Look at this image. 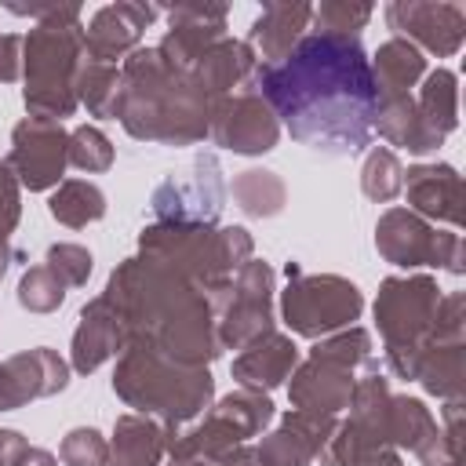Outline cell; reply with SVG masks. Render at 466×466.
<instances>
[{"mask_svg":"<svg viewBox=\"0 0 466 466\" xmlns=\"http://www.w3.org/2000/svg\"><path fill=\"white\" fill-rule=\"evenodd\" d=\"M251 87L317 153L353 157L375 138L379 87L357 36L309 33L277 66H255Z\"/></svg>","mask_w":466,"mask_h":466,"instance_id":"cell-1","label":"cell"},{"mask_svg":"<svg viewBox=\"0 0 466 466\" xmlns=\"http://www.w3.org/2000/svg\"><path fill=\"white\" fill-rule=\"evenodd\" d=\"M102 295L120 313L127 346L153 350L189 368H208V360L222 353L208 295L146 255L124 258Z\"/></svg>","mask_w":466,"mask_h":466,"instance_id":"cell-2","label":"cell"},{"mask_svg":"<svg viewBox=\"0 0 466 466\" xmlns=\"http://www.w3.org/2000/svg\"><path fill=\"white\" fill-rule=\"evenodd\" d=\"M211 98L175 73L157 47H135L120 66V124L131 138L189 146L208 135Z\"/></svg>","mask_w":466,"mask_h":466,"instance_id":"cell-3","label":"cell"},{"mask_svg":"<svg viewBox=\"0 0 466 466\" xmlns=\"http://www.w3.org/2000/svg\"><path fill=\"white\" fill-rule=\"evenodd\" d=\"M113 390L127 408L157 419L171 433V430L193 422L211 404L215 382H211L208 368H189V364L167 360L153 350L127 346L113 371Z\"/></svg>","mask_w":466,"mask_h":466,"instance_id":"cell-4","label":"cell"},{"mask_svg":"<svg viewBox=\"0 0 466 466\" xmlns=\"http://www.w3.org/2000/svg\"><path fill=\"white\" fill-rule=\"evenodd\" d=\"M138 251L189 284H197L204 295L226 284L248 258H251V237L244 226H193V222H153L138 237Z\"/></svg>","mask_w":466,"mask_h":466,"instance_id":"cell-5","label":"cell"},{"mask_svg":"<svg viewBox=\"0 0 466 466\" xmlns=\"http://www.w3.org/2000/svg\"><path fill=\"white\" fill-rule=\"evenodd\" d=\"M84 62V25L36 22L22 36V76H25V109L33 116H73L76 102V73Z\"/></svg>","mask_w":466,"mask_h":466,"instance_id":"cell-6","label":"cell"},{"mask_svg":"<svg viewBox=\"0 0 466 466\" xmlns=\"http://www.w3.org/2000/svg\"><path fill=\"white\" fill-rule=\"evenodd\" d=\"M441 288L433 277H390L375 299V320L386 342V364L400 379L419 375V360L433 342Z\"/></svg>","mask_w":466,"mask_h":466,"instance_id":"cell-7","label":"cell"},{"mask_svg":"<svg viewBox=\"0 0 466 466\" xmlns=\"http://www.w3.org/2000/svg\"><path fill=\"white\" fill-rule=\"evenodd\" d=\"M360 364H371V339L364 328H350L339 331L324 342H317L309 350V360L299 364V371L291 375V404L299 411H320V415H335L350 404L353 393V371Z\"/></svg>","mask_w":466,"mask_h":466,"instance_id":"cell-8","label":"cell"},{"mask_svg":"<svg viewBox=\"0 0 466 466\" xmlns=\"http://www.w3.org/2000/svg\"><path fill=\"white\" fill-rule=\"evenodd\" d=\"M360 291L353 280L335 273H302L295 262H288V288L280 295L284 324L295 335L317 339L331 335L360 317Z\"/></svg>","mask_w":466,"mask_h":466,"instance_id":"cell-9","label":"cell"},{"mask_svg":"<svg viewBox=\"0 0 466 466\" xmlns=\"http://www.w3.org/2000/svg\"><path fill=\"white\" fill-rule=\"evenodd\" d=\"M215 313V335L222 350H244L248 342L273 331V269L248 258L226 284L208 291Z\"/></svg>","mask_w":466,"mask_h":466,"instance_id":"cell-10","label":"cell"},{"mask_svg":"<svg viewBox=\"0 0 466 466\" xmlns=\"http://www.w3.org/2000/svg\"><path fill=\"white\" fill-rule=\"evenodd\" d=\"M375 248L393 266H444L462 273V237L441 233L408 208H390L375 226Z\"/></svg>","mask_w":466,"mask_h":466,"instance_id":"cell-11","label":"cell"},{"mask_svg":"<svg viewBox=\"0 0 466 466\" xmlns=\"http://www.w3.org/2000/svg\"><path fill=\"white\" fill-rule=\"evenodd\" d=\"M226 200L222 167L211 153H200L189 171L167 175L153 189V215L157 222H193V226H215Z\"/></svg>","mask_w":466,"mask_h":466,"instance_id":"cell-12","label":"cell"},{"mask_svg":"<svg viewBox=\"0 0 466 466\" xmlns=\"http://www.w3.org/2000/svg\"><path fill=\"white\" fill-rule=\"evenodd\" d=\"M208 135L233 153H269L277 146L280 124L273 116V109L266 106V98L248 84L244 91L222 95L211 102L208 109Z\"/></svg>","mask_w":466,"mask_h":466,"instance_id":"cell-13","label":"cell"},{"mask_svg":"<svg viewBox=\"0 0 466 466\" xmlns=\"http://www.w3.org/2000/svg\"><path fill=\"white\" fill-rule=\"evenodd\" d=\"M66 142L69 135L62 131L58 120L51 116H25L22 124H15L11 131V157L7 167L15 171V178L29 189H51L58 186L62 171H66Z\"/></svg>","mask_w":466,"mask_h":466,"instance_id":"cell-14","label":"cell"},{"mask_svg":"<svg viewBox=\"0 0 466 466\" xmlns=\"http://www.w3.org/2000/svg\"><path fill=\"white\" fill-rule=\"evenodd\" d=\"M390 29L400 33L408 44H422L426 51L448 58L462 47L466 36V11L459 4H422V0H393L386 4Z\"/></svg>","mask_w":466,"mask_h":466,"instance_id":"cell-15","label":"cell"},{"mask_svg":"<svg viewBox=\"0 0 466 466\" xmlns=\"http://www.w3.org/2000/svg\"><path fill=\"white\" fill-rule=\"evenodd\" d=\"M226 15L229 7L226 4H175L167 7V36L157 44L160 58L175 69V73H193V66L200 62V55L222 40L226 33Z\"/></svg>","mask_w":466,"mask_h":466,"instance_id":"cell-16","label":"cell"},{"mask_svg":"<svg viewBox=\"0 0 466 466\" xmlns=\"http://www.w3.org/2000/svg\"><path fill=\"white\" fill-rule=\"evenodd\" d=\"M66 386H69V364L55 350L47 346L22 350L0 364V411L22 408L36 397H51Z\"/></svg>","mask_w":466,"mask_h":466,"instance_id":"cell-17","label":"cell"},{"mask_svg":"<svg viewBox=\"0 0 466 466\" xmlns=\"http://www.w3.org/2000/svg\"><path fill=\"white\" fill-rule=\"evenodd\" d=\"M160 15V7L153 4H106L91 15L87 29H84V55L91 62H106V66H116V58H127L146 25Z\"/></svg>","mask_w":466,"mask_h":466,"instance_id":"cell-18","label":"cell"},{"mask_svg":"<svg viewBox=\"0 0 466 466\" xmlns=\"http://www.w3.org/2000/svg\"><path fill=\"white\" fill-rule=\"evenodd\" d=\"M335 430V415H320V411H288L284 422L266 433L255 448L258 466H306L320 455V448L328 444Z\"/></svg>","mask_w":466,"mask_h":466,"instance_id":"cell-19","label":"cell"},{"mask_svg":"<svg viewBox=\"0 0 466 466\" xmlns=\"http://www.w3.org/2000/svg\"><path fill=\"white\" fill-rule=\"evenodd\" d=\"M408 193V211H415L419 218H437V222H462V178L451 164H415L404 171V186Z\"/></svg>","mask_w":466,"mask_h":466,"instance_id":"cell-20","label":"cell"},{"mask_svg":"<svg viewBox=\"0 0 466 466\" xmlns=\"http://www.w3.org/2000/svg\"><path fill=\"white\" fill-rule=\"evenodd\" d=\"M124 346H127V339H124V324H120V313L113 309V302L106 295L91 299L80 309V324L73 331V368L80 375H87L98 364H106L109 357H116V350H124Z\"/></svg>","mask_w":466,"mask_h":466,"instance_id":"cell-21","label":"cell"},{"mask_svg":"<svg viewBox=\"0 0 466 466\" xmlns=\"http://www.w3.org/2000/svg\"><path fill=\"white\" fill-rule=\"evenodd\" d=\"M390 444H400V448H411L426 466H441L448 459H459L444 433L437 430V419L430 415V408L415 397H390Z\"/></svg>","mask_w":466,"mask_h":466,"instance_id":"cell-22","label":"cell"},{"mask_svg":"<svg viewBox=\"0 0 466 466\" xmlns=\"http://www.w3.org/2000/svg\"><path fill=\"white\" fill-rule=\"evenodd\" d=\"M313 18V7L302 4V0H291V4H266L262 15L255 18L251 33H248V47L255 51L258 66H277L280 58L291 55V47L302 40V29L309 25Z\"/></svg>","mask_w":466,"mask_h":466,"instance_id":"cell-23","label":"cell"},{"mask_svg":"<svg viewBox=\"0 0 466 466\" xmlns=\"http://www.w3.org/2000/svg\"><path fill=\"white\" fill-rule=\"evenodd\" d=\"M255 66H258V58H255V51H251L244 40L222 36V40H215V44L200 55V62L193 66L189 80L215 102V98H222V95H233L240 84H251Z\"/></svg>","mask_w":466,"mask_h":466,"instance_id":"cell-24","label":"cell"},{"mask_svg":"<svg viewBox=\"0 0 466 466\" xmlns=\"http://www.w3.org/2000/svg\"><path fill=\"white\" fill-rule=\"evenodd\" d=\"M295 360H299V350L288 335L280 331H266L262 339L248 342L240 350V357L233 360V379L244 386V390H273L280 386L291 371H295Z\"/></svg>","mask_w":466,"mask_h":466,"instance_id":"cell-25","label":"cell"},{"mask_svg":"<svg viewBox=\"0 0 466 466\" xmlns=\"http://www.w3.org/2000/svg\"><path fill=\"white\" fill-rule=\"evenodd\" d=\"M375 131L408 149V153H433L444 138L422 120L419 106L411 95H390V98H379V113H375Z\"/></svg>","mask_w":466,"mask_h":466,"instance_id":"cell-26","label":"cell"},{"mask_svg":"<svg viewBox=\"0 0 466 466\" xmlns=\"http://www.w3.org/2000/svg\"><path fill=\"white\" fill-rule=\"evenodd\" d=\"M167 430L149 415H120L113 426L109 462L113 466H157L164 459Z\"/></svg>","mask_w":466,"mask_h":466,"instance_id":"cell-27","label":"cell"},{"mask_svg":"<svg viewBox=\"0 0 466 466\" xmlns=\"http://www.w3.org/2000/svg\"><path fill=\"white\" fill-rule=\"evenodd\" d=\"M426 73V58L415 44L393 36L386 40L375 58H371V76H375V87H379V98H390V95H411V87L422 80Z\"/></svg>","mask_w":466,"mask_h":466,"instance_id":"cell-28","label":"cell"},{"mask_svg":"<svg viewBox=\"0 0 466 466\" xmlns=\"http://www.w3.org/2000/svg\"><path fill=\"white\" fill-rule=\"evenodd\" d=\"M422 386L444 400H455L462 397V386H466V350H462V339H451V342H430L422 360H419V375Z\"/></svg>","mask_w":466,"mask_h":466,"instance_id":"cell-29","label":"cell"},{"mask_svg":"<svg viewBox=\"0 0 466 466\" xmlns=\"http://www.w3.org/2000/svg\"><path fill=\"white\" fill-rule=\"evenodd\" d=\"M47 211H51V218H58L62 226L80 229V226L98 222V218L106 215V193H102L95 182L66 178V182H58V189L51 193Z\"/></svg>","mask_w":466,"mask_h":466,"instance_id":"cell-30","label":"cell"},{"mask_svg":"<svg viewBox=\"0 0 466 466\" xmlns=\"http://www.w3.org/2000/svg\"><path fill=\"white\" fill-rule=\"evenodd\" d=\"M284 197H288V189L277 178V171L248 167V171H240L233 178V200L251 218H273L284 208Z\"/></svg>","mask_w":466,"mask_h":466,"instance_id":"cell-31","label":"cell"},{"mask_svg":"<svg viewBox=\"0 0 466 466\" xmlns=\"http://www.w3.org/2000/svg\"><path fill=\"white\" fill-rule=\"evenodd\" d=\"M76 102L87 106L91 116H116L120 109V69L106 62H91L84 55L76 73Z\"/></svg>","mask_w":466,"mask_h":466,"instance_id":"cell-32","label":"cell"},{"mask_svg":"<svg viewBox=\"0 0 466 466\" xmlns=\"http://www.w3.org/2000/svg\"><path fill=\"white\" fill-rule=\"evenodd\" d=\"M455 73L451 69H433L426 80H422V91H419V113L422 120L444 138L455 124H459V87H455Z\"/></svg>","mask_w":466,"mask_h":466,"instance_id":"cell-33","label":"cell"},{"mask_svg":"<svg viewBox=\"0 0 466 466\" xmlns=\"http://www.w3.org/2000/svg\"><path fill=\"white\" fill-rule=\"evenodd\" d=\"M215 411H222L237 430H240V437H255V433H262L266 430V422L273 419V400L266 397V393H258V390H233L229 397H222L218 404H215Z\"/></svg>","mask_w":466,"mask_h":466,"instance_id":"cell-34","label":"cell"},{"mask_svg":"<svg viewBox=\"0 0 466 466\" xmlns=\"http://www.w3.org/2000/svg\"><path fill=\"white\" fill-rule=\"evenodd\" d=\"M400 186H404V167H400L397 153L386 149V146L371 149L368 160H364V171H360V189H364V197L386 204V200H393V197L400 193Z\"/></svg>","mask_w":466,"mask_h":466,"instance_id":"cell-35","label":"cell"},{"mask_svg":"<svg viewBox=\"0 0 466 466\" xmlns=\"http://www.w3.org/2000/svg\"><path fill=\"white\" fill-rule=\"evenodd\" d=\"M375 15L371 4H350V0H324L320 7H313V33H324V36H357L368 18Z\"/></svg>","mask_w":466,"mask_h":466,"instance_id":"cell-36","label":"cell"},{"mask_svg":"<svg viewBox=\"0 0 466 466\" xmlns=\"http://www.w3.org/2000/svg\"><path fill=\"white\" fill-rule=\"evenodd\" d=\"M62 299H66V284L58 280V273L47 262L22 273V280H18V302L29 313H51V309L62 306Z\"/></svg>","mask_w":466,"mask_h":466,"instance_id":"cell-37","label":"cell"},{"mask_svg":"<svg viewBox=\"0 0 466 466\" xmlns=\"http://www.w3.org/2000/svg\"><path fill=\"white\" fill-rule=\"evenodd\" d=\"M66 160H69L73 167H80V171H106V167L113 164V146H109V138H106L98 127L84 124V127H76V131L69 135V142H66Z\"/></svg>","mask_w":466,"mask_h":466,"instance_id":"cell-38","label":"cell"},{"mask_svg":"<svg viewBox=\"0 0 466 466\" xmlns=\"http://www.w3.org/2000/svg\"><path fill=\"white\" fill-rule=\"evenodd\" d=\"M58 459L66 466H109V444L102 441L98 430L80 426L66 433V441L58 444Z\"/></svg>","mask_w":466,"mask_h":466,"instance_id":"cell-39","label":"cell"},{"mask_svg":"<svg viewBox=\"0 0 466 466\" xmlns=\"http://www.w3.org/2000/svg\"><path fill=\"white\" fill-rule=\"evenodd\" d=\"M47 266L58 273L66 288H80L91 277V251L80 244H51L47 248Z\"/></svg>","mask_w":466,"mask_h":466,"instance_id":"cell-40","label":"cell"},{"mask_svg":"<svg viewBox=\"0 0 466 466\" xmlns=\"http://www.w3.org/2000/svg\"><path fill=\"white\" fill-rule=\"evenodd\" d=\"M18 215H22V204H18V178H15V171L7 167V160H0V244H7V237L15 233Z\"/></svg>","mask_w":466,"mask_h":466,"instance_id":"cell-41","label":"cell"},{"mask_svg":"<svg viewBox=\"0 0 466 466\" xmlns=\"http://www.w3.org/2000/svg\"><path fill=\"white\" fill-rule=\"evenodd\" d=\"M22 73V36L0 33V84L18 80Z\"/></svg>","mask_w":466,"mask_h":466,"instance_id":"cell-42","label":"cell"},{"mask_svg":"<svg viewBox=\"0 0 466 466\" xmlns=\"http://www.w3.org/2000/svg\"><path fill=\"white\" fill-rule=\"evenodd\" d=\"M25 451H29V444H25L22 433H15V430H0V466H18Z\"/></svg>","mask_w":466,"mask_h":466,"instance_id":"cell-43","label":"cell"},{"mask_svg":"<svg viewBox=\"0 0 466 466\" xmlns=\"http://www.w3.org/2000/svg\"><path fill=\"white\" fill-rule=\"evenodd\" d=\"M215 466H258V459H255V448H233V451L222 455Z\"/></svg>","mask_w":466,"mask_h":466,"instance_id":"cell-44","label":"cell"},{"mask_svg":"<svg viewBox=\"0 0 466 466\" xmlns=\"http://www.w3.org/2000/svg\"><path fill=\"white\" fill-rule=\"evenodd\" d=\"M357 466H400V459H397V451H390V448H379V451L364 455Z\"/></svg>","mask_w":466,"mask_h":466,"instance_id":"cell-45","label":"cell"},{"mask_svg":"<svg viewBox=\"0 0 466 466\" xmlns=\"http://www.w3.org/2000/svg\"><path fill=\"white\" fill-rule=\"evenodd\" d=\"M11 258H15V251H11L7 244H0V277L7 273V266H11Z\"/></svg>","mask_w":466,"mask_h":466,"instance_id":"cell-46","label":"cell"},{"mask_svg":"<svg viewBox=\"0 0 466 466\" xmlns=\"http://www.w3.org/2000/svg\"><path fill=\"white\" fill-rule=\"evenodd\" d=\"M167 466H215V462H204V459H171Z\"/></svg>","mask_w":466,"mask_h":466,"instance_id":"cell-47","label":"cell"},{"mask_svg":"<svg viewBox=\"0 0 466 466\" xmlns=\"http://www.w3.org/2000/svg\"><path fill=\"white\" fill-rule=\"evenodd\" d=\"M441 466H459V459H448V462H441Z\"/></svg>","mask_w":466,"mask_h":466,"instance_id":"cell-48","label":"cell"}]
</instances>
